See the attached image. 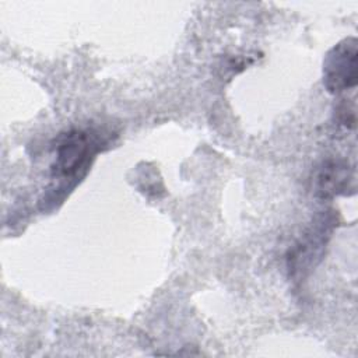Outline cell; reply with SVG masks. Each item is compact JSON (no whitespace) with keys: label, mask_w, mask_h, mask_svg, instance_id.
<instances>
[{"label":"cell","mask_w":358,"mask_h":358,"mask_svg":"<svg viewBox=\"0 0 358 358\" xmlns=\"http://www.w3.org/2000/svg\"><path fill=\"white\" fill-rule=\"evenodd\" d=\"M315 194L320 199H331L354 190V171L344 159L324 161L313 178Z\"/></svg>","instance_id":"cell-3"},{"label":"cell","mask_w":358,"mask_h":358,"mask_svg":"<svg viewBox=\"0 0 358 358\" xmlns=\"http://www.w3.org/2000/svg\"><path fill=\"white\" fill-rule=\"evenodd\" d=\"M337 120L340 124L345 126V127H354L355 126V112H354V106L348 108L347 102L338 105L337 108Z\"/></svg>","instance_id":"cell-5"},{"label":"cell","mask_w":358,"mask_h":358,"mask_svg":"<svg viewBox=\"0 0 358 358\" xmlns=\"http://www.w3.org/2000/svg\"><path fill=\"white\" fill-rule=\"evenodd\" d=\"M329 232L330 228L326 220H322L317 224L312 225L308 234L292 249L288 257L289 270H292L294 273H303L305 270H308V267L315 264L313 259H319V256L322 255V249L326 245V238L329 236Z\"/></svg>","instance_id":"cell-4"},{"label":"cell","mask_w":358,"mask_h":358,"mask_svg":"<svg viewBox=\"0 0 358 358\" xmlns=\"http://www.w3.org/2000/svg\"><path fill=\"white\" fill-rule=\"evenodd\" d=\"M357 39L354 36L338 42L323 63V84L331 94L351 90L358 81Z\"/></svg>","instance_id":"cell-2"},{"label":"cell","mask_w":358,"mask_h":358,"mask_svg":"<svg viewBox=\"0 0 358 358\" xmlns=\"http://www.w3.org/2000/svg\"><path fill=\"white\" fill-rule=\"evenodd\" d=\"M99 148V140L92 131L70 130L60 136L56 144L53 176L70 179L85 169Z\"/></svg>","instance_id":"cell-1"}]
</instances>
